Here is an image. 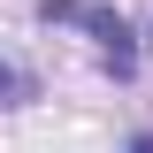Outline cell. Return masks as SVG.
I'll list each match as a JSON object with an SVG mask.
<instances>
[{
    "label": "cell",
    "mask_w": 153,
    "mask_h": 153,
    "mask_svg": "<svg viewBox=\"0 0 153 153\" xmlns=\"http://www.w3.org/2000/svg\"><path fill=\"white\" fill-rule=\"evenodd\" d=\"M38 23L84 31L100 54H107L115 76H130V69H138V31H130V16H115V8H100V0H38Z\"/></svg>",
    "instance_id": "cell-1"
},
{
    "label": "cell",
    "mask_w": 153,
    "mask_h": 153,
    "mask_svg": "<svg viewBox=\"0 0 153 153\" xmlns=\"http://www.w3.org/2000/svg\"><path fill=\"white\" fill-rule=\"evenodd\" d=\"M23 100H38V76L23 61H0V107H23Z\"/></svg>",
    "instance_id": "cell-2"
},
{
    "label": "cell",
    "mask_w": 153,
    "mask_h": 153,
    "mask_svg": "<svg viewBox=\"0 0 153 153\" xmlns=\"http://www.w3.org/2000/svg\"><path fill=\"white\" fill-rule=\"evenodd\" d=\"M130 153H153V130H130Z\"/></svg>",
    "instance_id": "cell-3"
}]
</instances>
